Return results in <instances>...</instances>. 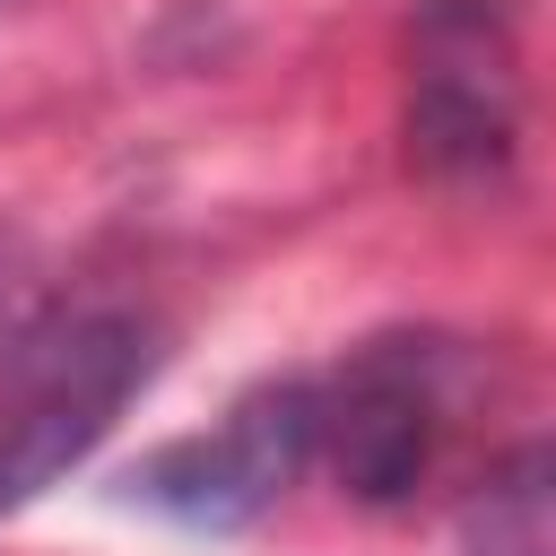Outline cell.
<instances>
[{
  "label": "cell",
  "instance_id": "5b68a950",
  "mask_svg": "<svg viewBox=\"0 0 556 556\" xmlns=\"http://www.w3.org/2000/svg\"><path fill=\"white\" fill-rule=\"evenodd\" d=\"M460 556H556V434L504 452L460 504Z\"/></svg>",
  "mask_w": 556,
  "mask_h": 556
},
{
  "label": "cell",
  "instance_id": "277c9868",
  "mask_svg": "<svg viewBox=\"0 0 556 556\" xmlns=\"http://www.w3.org/2000/svg\"><path fill=\"white\" fill-rule=\"evenodd\" d=\"M313 460H321V391L295 374V382L243 391L208 434H182L156 460H139L130 486H139V504H156V513H174L191 530H243Z\"/></svg>",
  "mask_w": 556,
  "mask_h": 556
},
{
  "label": "cell",
  "instance_id": "6da1fadb",
  "mask_svg": "<svg viewBox=\"0 0 556 556\" xmlns=\"http://www.w3.org/2000/svg\"><path fill=\"white\" fill-rule=\"evenodd\" d=\"M156 321L130 304H61L0 348V521L52 495L156 382Z\"/></svg>",
  "mask_w": 556,
  "mask_h": 556
},
{
  "label": "cell",
  "instance_id": "3957f363",
  "mask_svg": "<svg viewBox=\"0 0 556 556\" xmlns=\"http://www.w3.org/2000/svg\"><path fill=\"white\" fill-rule=\"evenodd\" d=\"M321 391V460L356 504H400L443 434H452V400H460V356L452 339H365L339 374L313 382Z\"/></svg>",
  "mask_w": 556,
  "mask_h": 556
},
{
  "label": "cell",
  "instance_id": "7a4b0ae2",
  "mask_svg": "<svg viewBox=\"0 0 556 556\" xmlns=\"http://www.w3.org/2000/svg\"><path fill=\"white\" fill-rule=\"evenodd\" d=\"M521 139V52L495 0H426L408 17V156L434 182H486Z\"/></svg>",
  "mask_w": 556,
  "mask_h": 556
}]
</instances>
